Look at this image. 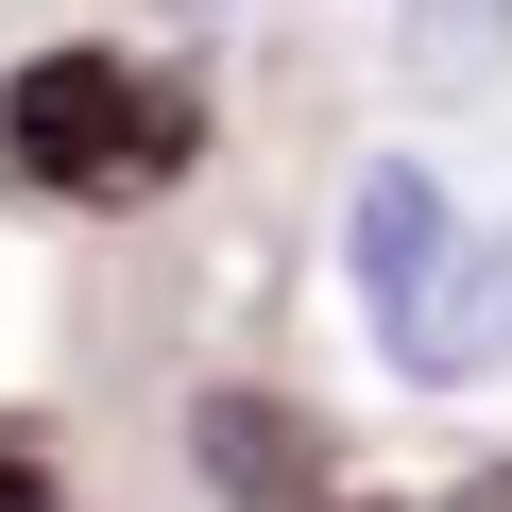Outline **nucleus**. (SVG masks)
Listing matches in <instances>:
<instances>
[{
  "label": "nucleus",
  "mask_w": 512,
  "mask_h": 512,
  "mask_svg": "<svg viewBox=\"0 0 512 512\" xmlns=\"http://www.w3.org/2000/svg\"><path fill=\"white\" fill-rule=\"evenodd\" d=\"M188 86L171 69H137V52H103V35H69V52H18V86H0V154H18L52 205H154L171 171H188Z\"/></svg>",
  "instance_id": "f257e3e1"
},
{
  "label": "nucleus",
  "mask_w": 512,
  "mask_h": 512,
  "mask_svg": "<svg viewBox=\"0 0 512 512\" xmlns=\"http://www.w3.org/2000/svg\"><path fill=\"white\" fill-rule=\"evenodd\" d=\"M359 325H376V359H393L410 393H478V376H512V222H444L427 274H410L393 308H359Z\"/></svg>",
  "instance_id": "f03ea898"
},
{
  "label": "nucleus",
  "mask_w": 512,
  "mask_h": 512,
  "mask_svg": "<svg viewBox=\"0 0 512 512\" xmlns=\"http://www.w3.org/2000/svg\"><path fill=\"white\" fill-rule=\"evenodd\" d=\"M188 461H205V495H239V512H308V427H291L274 393H205V410H188Z\"/></svg>",
  "instance_id": "7ed1b4c3"
},
{
  "label": "nucleus",
  "mask_w": 512,
  "mask_h": 512,
  "mask_svg": "<svg viewBox=\"0 0 512 512\" xmlns=\"http://www.w3.org/2000/svg\"><path fill=\"white\" fill-rule=\"evenodd\" d=\"M393 52H410V86H495L512 69V0H393Z\"/></svg>",
  "instance_id": "20e7f679"
}]
</instances>
